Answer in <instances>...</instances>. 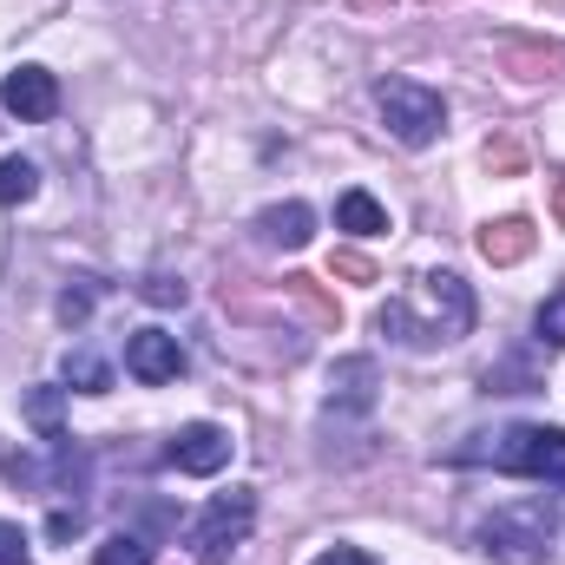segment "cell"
Instances as JSON below:
<instances>
[{
  "label": "cell",
  "instance_id": "cell-1",
  "mask_svg": "<svg viewBox=\"0 0 565 565\" xmlns=\"http://www.w3.org/2000/svg\"><path fill=\"white\" fill-rule=\"evenodd\" d=\"M422 302H427V316H408V302L395 296V302L375 316V329H382L388 342H402V349L460 342V335L473 329V289H467V277H454V270H434V277L422 282Z\"/></svg>",
  "mask_w": 565,
  "mask_h": 565
},
{
  "label": "cell",
  "instance_id": "cell-2",
  "mask_svg": "<svg viewBox=\"0 0 565 565\" xmlns=\"http://www.w3.org/2000/svg\"><path fill=\"white\" fill-rule=\"evenodd\" d=\"M250 526H257V493H250V487L217 493V500L198 513V526H191V553H198V565H231V553L250 540Z\"/></svg>",
  "mask_w": 565,
  "mask_h": 565
},
{
  "label": "cell",
  "instance_id": "cell-3",
  "mask_svg": "<svg viewBox=\"0 0 565 565\" xmlns=\"http://www.w3.org/2000/svg\"><path fill=\"white\" fill-rule=\"evenodd\" d=\"M480 553L500 565H540L553 553V513L546 507H500L480 526Z\"/></svg>",
  "mask_w": 565,
  "mask_h": 565
},
{
  "label": "cell",
  "instance_id": "cell-4",
  "mask_svg": "<svg viewBox=\"0 0 565 565\" xmlns=\"http://www.w3.org/2000/svg\"><path fill=\"white\" fill-rule=\"evenodd\" d=\"M375 106H382L388 132L402 145H434L447 132V99L434 86H422V79H382L375 86Z\"/></svg>",
  "mask_w": 565,
  "mask_h": 565
},
{
  "label": "cell",
  "instance_id": "cell-5",
  "mask_svg": "<svg viewBox=\"0 0 565 565\" xmlns=\"http://www.w3.org/2000/svg\"><path fill=\"white\" fill-rule=\"evenodd\" d=\"M493 467L526 473V480H565V427H546V422L507 427L500 447H493Z\"/></svg>",
  "mask_w": 565,
  "mask_h": 565
},
{
  "label": "cell",
  "instance_id": "cell-6",
  "mask_svg": "<svg viewBox=\"0 0 565 565\" xmlns=\"http://www.w3.org/2000/svg\"><path fill=\"white\" fill-rule=\"evenodd\" d=\"M0 113H13L20 126H46L60 113V79L46 66H13L0 79Z\"/></svg>",
  "mask_w": 565,
  "mask_h": 565
},
{
  "label": "cell",
  "instance_id": "cell-7",
  "mask_svg": "<svg viewBox=\"0 0 565 565\" xmlns=\"http://www.w3.org/2000/svg\"><path fill=\"white\" fill-rule=\"evenodd\" d=\"M231 447H237V440H231L217 422H191V427H178V440H171V467L211 480V473L231 467Z\"/></svg>",
  "mask_w": 565,
  "mask_h": 565
},
{
  "label": "cell",
  "instance_id": "cell-8",
  "mask_svg": "<svg viewBox=\"0 0 565 565\" xmlns=\"http://www.w3.org/2000/svg\"><path fill=\"white\" fill-rule=\"evenodd\" d=\"M126 375H139L145 388L178 382V375H184V349H178V335H164V329H139V335L126 342Z\"/></svg>",
  "mask_w": 565,
  "mask_h": 565
},
{
  "label": "cell",
  "instance_id": "cell-9",
  "mask_svg": "<svg viewBox=\"0 0 565 565\" xmlns=\"http://www.w3.org/2000/svg\"><path fill=\"white\" fill-rule=\"evenodd\" d=\"M375 388H382L375 355H342L335 375H329V415H369L375 408Z\"/></svg>",
  "mask_w": 565,
  "mask_h": 565
},
{
  "label": "cell",
  "instance_id": "cell-10",
  "mask_svg": "<svg viewBox=\"0 0 565 565\" xmlns=\"http://www.w3.org/2000/svg\"><path fill=\"white\" fill-rule=\"evenodd\" d=\"M480 257L493 264V270H513V264H526L533 257V244H540V231H533V217H493V224H480Z\"/></svg>",
  "mask_w": 565,
  "mask_h": 565
},
{
  "label": "cell",
  "instance_id": "cell-11",
  "mask_svg": "<svg viewBox=\"0 0 565 565\" xmlns=\"http://www.w3.org/2000/svg\"><path fill=\"white\" fill-rule=\"evenodd\" d=\"M500 66L513 79H553L565 73V46H546V40H500Z\"/></svg>",
  "mask_w": 565,
  "mask_h": 565
},
{
  "label": "cell",
  "instance_id": "cell-12",
  "mask_svg": "<svg viewBox=\"0 0 565 565\" xmlns=\"http://www.w3.org/2000/svg\"><path fill=\"white\" fill-rule=\"evenodd\" d=\"M257 231H264L270 244H282V250H302V244L316 237V211H309V204H270V211L257 217Z\"/></svg>",
  "mask_w": 565,
  "mask_h": 565
},
{
  "label": "cell",
  "instance_id": "cell-13",
  "mask_svg": "<svg viewBox=\"0 0 565 565\" xmlns=\"http://www.w3.org/2000/svg\"><path fill=\"white\" fill-rule=\"evenodd\" d=\"M335 224H342L349 237H382V231H388V211H382L369 191H342V198H335Z\"/></svg>",
  "mask_w": 565,
  "mask_h": 565
},
{
  "label": "cell",
  "instance_id": "cell-14",
  "mask_svg": "<svg viewBox=\"0 0 565 565\" xmlns=\"http://www.w3.org/2000/svg\"><path fill=\"white\" fill-rule=\"evenodd\" d=\"M60 415H66V388H33L26 395V422L40 427V440H66Z\"/></svg>",
  "mask_w": 565,
  "mask_h": 565
},
{
  "label": "cell",
  "instance_id": "cell-15",
  "mask_svg": "<svg viewBox=\"0 0 565 565\" xmlns=\"http://www.w3.org/2000/svg\"><path fill=\"white\" fill-rule=\"evenodd\" d=\"M66 382H73L79 395H106V388H113V369H106L93 349H73V355H66Z\"/></svg>",
  "mask_w": 565,
  "mask_h": 565
},
{
  "label": "cell",
  "instance_id": "cell-16",
  "mask_svg": "<svg viewBox=\"0 0 565 565\" xmlns=\"http://www.w3.org/2000/svg\"><path fill=\"white\" fill-rule=\"evenodd\" d=\"M40 191V164L33 158H0V204H26Z\"/></svg>",
  "mask_w": 565,
  "mask_h": 565
},
{
  "label": "cell",
  "instance_id": "cell-17",
  "mask_svg": "<svg viewBox=\"0 0 565 565\" xmlns=\"http://www.w3.org/2000/svg\"><path fill=\"white\" fill-rule=\"evenodd\" d=\"M480 158H487V171H493V178H520V171H526V145L513 139V132H493Z\"/></svg>",
  "mask_w": 565,
  "mask_h": 565
},
{
  "label": "cell",
  "instance_id": "cell-18",
  "mask_svg": "<svg viewBox=\"0 0 565 565\" xmlns=\"http://www.w3.org/2000/svg\"><path fill=\"white\" fill-rule=\"evenodd\" d=\"M282 282H289V296H296V302H302V309H309L322 329H342V309H335V302L316 289V277H282Z\"/></svg>",
  "mask_w": 565,
  "mask_h": 565
},
{
  "label": "cell",
  "instance_id": "cell-19",
  "mask_svg": "<svg viewBox=\"0 0 565 565\" xmlns=\"http://www.w3.org/2000/svg\"><path fill=\"white\" fill-rule=\"evenodd\" d=\"M93 565H151V546H145L139 533H113V540L93 553Z\"/></svg>",
  "mask_w": 565,
  "mask_h": 565
},
{
  "label": "cell",
  "instance_id": "cell-20",
  "mask_svg": "<svg viewBox=\"0 0 565 565\" xmlns=\"http://www.w3.org/2000/svg\"><path fill=\"white\" fill-rule=\"evenodd\" d=\"M533 329H540V342H546V349H565V289H553V296L540 302Z\"/></svg>",
  "mask_w": 565,
  "mask_h": 565
},
{
  "label": "cell",
  "instance_id": "cell-21",
  "mask_svg": "<svg viewBox=\"0 0 565 565\" xmlns=\"http://www.w3.org/2000/svg\"><path fill=\"white\" fill-rule=\"evenodd\" d=\"M139 296L151 302V309H178V302H184V277H171V270H151V277L139 282Z\"/></svg>",
  "mask_w": 565,
  "mask_h": 565
},
{
  "label": "cell",
  "instance_id": "cell-22",
  "mask_svg": "<svg viewBox=\"0 0 565 565\" xmlns=\"http://www.w3.org/2000/svg\"><path fill=\"white\" fill-rule=\"evenodd\" d=\"M329 277H342V282H375L382 270H375V257H362V250H335V257H329Z\"/></svg>",
  "mask_w": 565,
  "mask_h": 565
},
{
  "label": "cell",
  "instance_id": "cell-23",
  "mask_svg": "<svg viewBox=\"0 0 565 565\" xmlns=\"http://www.w3.org/2000/svg\"><path fill=\"white\" fill-rule=\"evenodd\" d=\"M0 565H33V546L13 520H0Z\"/></svg>",
  "mask_w": 565,
  "mask_h": 565
},
{
  "label": "cell",
  "instance_id": "cell-24",
  "mask_svg": "<svg viewBox=\"0 0 565 565\" xmlns=\"http://www.w3.org/2000/svg\"><path fill=\"white\" fill-rule=\"evenodd\" d=\"M93 316V289H66L60 296V322H86Z\"/></svg>",
  "mask_w": 565,
  "mask_h": 565
},
{
  "label": "cell",
  "instance_id": "cell-25",
  "mask_svg": "<svg viewBox=\"0 0 565 565\" xmlns=\"http://www.w3.org/2000/svg\"><path fill=\"white\" fill-rule=\"evenodd\" d=\"M79 526H86V513H79V507H73V513H66V507H60V513H53V520H46V533H53V540H73V533H79Z\"/></svg>",
  "mask_w": 565,
  "mask_h": 565
},
{
  "label": "cell",
  "instance_id": "cell-26",
  "mask_svg": "<svg viewBox=\"0 0 565 565\" xmlns=\"http://www.w3.org/2000/svg\"><path fill=\"white\" fill-rule=\"evenodd\" d=\"M316 565H369V553H362V546H329Z\"/></svg>",
  "mask_w": 565,
  "mask_h": 565
},
{
  "label": "cell",
  "instance_id": "cell-27",
  "mask_svg": "<svg viewBox=\"0 0 565 565\" xmlns=\"http://www.w3.org/2000/svg\"><path fill=\"white\" fill-rule=\"evenodd\" d=\"M553 217H559V231H565V178L553 184Z\"/></svg>",
  "mask_w": 565,
  "mask_h": 565
},
{
  "label": "cell",
  "instance_id": "cell-28",
  "mask_svg": "<svg viewBox=\"0 0 565 565\" xmlns=\"http://www.w3.org/2000/svg\"><path fill=\"white\" fill-rule=\"evenodd\" d=\"M349 7H355V13H369V7H382V0H349Z\"/></svg>",
  "mask_w": 565,
  "mask_h": 565
},
{
  "label": "cell",
  "instance_id": "cell-29",
  "mask_svg": "<svg viewBox=\"0 0 565 565\" xmlns=\"http://www.w3.org/2000/svg\"><path fill=\"white\" fill-rule=\"evenodd\" d=\"M427 7H434V0H427Z\"/></svg>",
  "mask_w": 565,
  "mask_h": 565
}]
</instances>
